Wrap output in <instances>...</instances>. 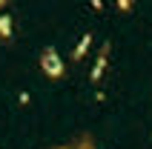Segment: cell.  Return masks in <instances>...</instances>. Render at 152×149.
<instances>
[{
  "mask_svg": "<svg viewBox=\"0 0 152 149\" xmlns=\"http://www.w3.org/2000/svg\"><path fill=\"white\" fill-rule=\"evenodd\" d=\"M40 69H43V74H49V77H63V72H66V63L60 60V55H58V49H43V55H40Z\"/></svg>",
  "mask_w": 152,
  "mask_h": 149,
  "instance_id": "obj_1",
  "label": "cell"
},
{
  "mask_svg": "<svg viewBox=\"0 0 152 149\" xmlns=\"http://www.w3.org/2000/svg\"><path fill=\"white\" fill-rule=\"evenodd\" d=\"M106 52H109V46H103V49H101V55H98V60H95L92 72H89V77H92V80H101L103 69H106Z\"/></svg>",
  "mask_w": 152,
  "mask_h": 149,
  "instance_id": "obj_2",
  "label": "cell"
},
{
  "mask_svg": "<svg viewBox=\"0 0 152 149\" xmlns=\"http://www.w3.org/2000/svg\"><path fill=\"white\" fill-rule=\"evenodd\" d=\"M89 46H92V34H83V37H80V43H77V49H75V55H72V58L75 60H80L86 55V49H89Z\"/></svg>",
  "mask_w": 152,
  "mask_h": 149,
  "instance_id": "obj_3",
  "label": "cell"
},
{
  "mask_svg": "<svg viewBox=\"0 0 152 149\" xmlns=\"http://www.w3.org/2000/svg\"><path fill=\"white\" fill-rule=\"evenodd\" d=\"M0 37L3 40L12 37V15H0Z\"/></svg>",
  "mask_w": 152,
  "mask_h": 149,
  "instance_id": "obj_4",
  "label": "cell"
},
{
  "mask_svg": "<svg viewBox=\"0 0 152 149\" xmlns=\"http://www.w3.org/2000/svg\"><path fill=\"white\" fill-rule=\"evenodd\" d=\"M118 9L121 12H129V9H132V0H118Z\"/></svg>",
  "mask_w": 152,
  "mask_h": 149,
  "instance_id": "obj_5",
  "label": "cell"
},
{
  "mask_svg": "<svg viewBox=\"0 0 152 149\" xmlns=\"http://www.w3.org/2000/svg\"><path fill=\"white\" fill-rule=\"evenodd\" d=\"M3 3H6V0H0V6H3Z\"/></svg>",
  "mask_w": 152,
  "mask_h": 149,
  "instance_id": "obj_6",
  "label": "cell"
}]
</instances>
